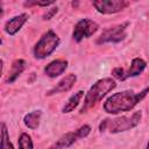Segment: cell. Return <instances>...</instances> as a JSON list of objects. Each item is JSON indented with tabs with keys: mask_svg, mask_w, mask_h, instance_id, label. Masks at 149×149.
Returning a JSON list of instances; mask_svg holds the SVG:
<instances>
[{
	"mask_svg": "<svg viewBox=\"0 0 149 149\" xmlns=\"http://www.w3.org/2000/svg\"><path fill=\"white\" fill-rule=\"evenodd\" d=\"M17 144H19V149H34V143H33L31 136L27 133H22L19 136Z\"/></svg>",
	"mask_w": 149,
	"mask_h": 149,
	"instance_id": "e0dca14e",
	"label": "cell"
},
{
	"mask_svg": "<svg viewBox=\"0 0 149 149\" xmlns=\"http://www.w3.org/2000/svg\"><path fill=\"white\" fill-rule=\"evenodd\" d=\"M146 149H149V141H148V143H147V147H146Z\"/></svg>",
	"mask_w": 149,
	"mask_h": 149,
	"instance_id": "44dd1931",
	"label": "cell"
},
{
	"mask_svg": "<svg viewBox=\"0 0 149 149\" xmlns=\"http://www.w3.org/2000/svg\"><path fill=\"white\" fill-rule=\"evenodd\" d=\"M41 118H42V111H40V109L33 111V112H30L23 116V123L27 128L34 130L40 126Z\"/></svg>",
	"mask_w": 149,
	"mask_h": 149,
	"instance_id": "9a60e30c",
	"label": "cell"
},
{
	"mask_svg": "<svg viewBox=\"0 0 149 149\" xmlns=\"http://www.w3.org/2000/svg\"><path fill=\"white\" fill-rule=\"evenodd\" d=\"M129 22H122L112 27L106 28L100 36L97 38V44H106V43H119L127 37V28Z\"/></svg>",
	"mask_w": 149,
	"mask_h": 149,
	"instance_id": "8992f818",
	"label": "cell"
},
{
	"mask_svg": "<svg viewBox=\"0 0 149 149\" xmlns=\"http://www.w3.org/2000/svg\"><path fill=\"white\" fill-rule=\"evenodd\" d=\"M68 65H69V62L66 59H55L48 63L43 71L47 77L56 78L65 72V70L68 69Z\"/></svg>",
	"mask_w": 149,
	"mask_h": 149,
	"instance_id": "8fae6325",
	"label": "cell"
},
{
	"mask_svg": "<svg viewBox=\"0 0 149 149\" xmlns=\"http://www.w3.org/2000/svg\"><path fill=\"white\" fill-rule=\"evenodd\" d=\"M99 29V24L88 19V17H84V19H80L73 27V30H72V38L74 42H81L85 38H88L91 37L92 35H94Z\"/></svg>",
	"mask_w": 149,
	"mask_h": 149,
	"instance_id": "52a82bcc",
	"label": "cell"
},
{
	"mask_svg": "<svg viewBox=\"0 0 149 149\" xmlns=\"http://www.w3.org/2000/svg\"><path fill=\"white\" fill-rule=\"evenodd\" d=\"M142 119V112L136 111L130 115H123L115 119H105L99 125V130L108 132L111 134H118L122 132H128L135 128Z\"/></svg>",
	"mask_w": 149,
	"mask_h": 149,
	"instance_id": "3957f363",
	"label": "cell"
},
{
	"mask_svg": "<svg viewBox=\"0 0 149 149\" xmlns=\"http://www.w3.org/2000/svg\"><path fill=\"white\" fill-rule=\"evenodd\" d=\"M149 93V86L140 92L133 90H125L109 95L104 102V111L108 114H119L122 112L132 111L140 101H142Z\"/></svg>",
	"mask_w": 149,
	"mask_h": 149,
	"instance_id": "6da1fadb",
	"label": "cell"
},
{
	"mask_svg": "<svg viewBox=\"0 0 149 149\" xmlns=\"http://www.w3.org/2000/svg\"><path fill=\"white\" fill-rule=\"evenodd\" d=\"M61 38L54 30L45 31L33 48V55L36 59H44L49 57L59 45Z\"/></svg>",
	"mask_w": 149,
	"mask_h": 149,
	"instance_id": "277c9868",
	"label": "cell"
},
{
	"mask_svg": "<svg viewBox=\"0 0 149 149\" xmlns=\"http://www.w3.org/2000/svg\"><path fill=\"white\" fill-rule=\"evenodd\" d=\"M92 6L98 13L108 15L122 12L129 6V2L126 0H95L92 2Z\"/></svg>",
	"mask_w": 149,
	"mask_h": 149,
	"instance_id": "ba28073f",
	"label": "cell"
},
{
	"mask_svg": "<svg viewBox=\"0 0 149 149\" xmlns=\"http://www.w3.org/2000/svg\"><path fill=\"white\" fill-rule=\"evenodd\" d=\"M91 130H92L91 126L83 125L78 129H76L74 132H69V133H65L64 135H62L48 149H66V148L71 147L73 143H76L79 139H84V137L88 136Z\"/></svg>",
	"mask_w": 149,
	"mask_h": 149,
	"instance_id": "5b68a950",
	"label": "cell"
},
{
	"mask_svg": "<svg viewBox=\"0 0 149 149\" xmlns=\"http://www.w3.org/2000/svg\"><path fill=\"white\" fill-rule=\"evenodd\" d=\"M29 15L27 13H21L19 15L13 16L12 19H9L3 27V30L6 34H8L9 36H14L15 34H17L21 28L24 26V23L28 21Z\"/></svg>",
	"mask_w": 149,
	"mask_h": 149,
	"instance_id": "9c48e42d",
	"label": "cell"
},
{
	"mask_svg": "<svg viewBox=\"0 0 149 149\" xmlns=\"http://www.w3.org/2000/svg\"><path fill=\"white\" fill-rule=\"evenodd\" d=\"M146 68H147V62L141 57H135L133 58L129 68L125 70V78L128 79V78L137 77L144 71Z\"/></svg>",
	"mask_w": 149,
	"mask_h": 149,
	"instance_id": "7c38bea8",
	"label": "cell"
},
{
	"mask_svg": "<svg viewBox=\"0 0 149 149\" xmlns=\"http://www.w3.org/2000/svg\"><path fill=\"white\" fill-rule=\"evenodd\" d=\"M0 149H15L13 143L9 140V134L6 123H1V146Z\"/></svg>",
	"mask_w": 149,
	"mask_h": 149,
	"instance_id": "2e32d148",
	"label": "cell"
},
{
	"mask_svg": "<svg viewBox=\"0 0 149 149\" xmlns=\"http://www.w3.org/2000/svg\"><path fill=\"white\" fill-rule=\"evenodd\" d=\"M55 1H27L24 2V6H40V7H48L54 6Z\"/></svg>",
	"mask_w": 149,
	"mask_h": 149,
	"instance_id": "d6986e66",
	"label": "cell"
},
{
	"mask_svg": "<svg viewBox=\"0 0 149 149\" xmlns=\"http://www.w3.org/2000/svg\"><path fill=\"white\" fill-rule=\"evenodd\" d=\"M77 81V76L74 73H69L66 74L64 78H62L52 88H50L45 94L47 95H54V94H58V93H64L70 91L73 85Z\"/></svg>",
	"mask_w": 149,
	"mask_h": 149,
	"instance_id": "30bf717a",
	"label": "cell"
},
{
	"mask_svg": "<svg viewBox=\"0 0 149 149\" xmlns=\"http://www.w3.org/2000/svg\"><path fill=\"white\" fill-rule=\"evenodd\" d=\"M115 87H116V83H115V79L113 78L107 77V78H101L97 80L86 92L84 97V102L79 109V113L83 114L87 112L90 108L95 106L102 98H105Z\"/></svg>",
	"mask_w": 149,
	"mask_h": 149,
	"instance_id": "7a4b0ae2",
	"label": "cell"
},
{
	"mask_svg": "<svg viewBox=\"0 0 149 149\" xmlns=\"http://www.w3.org/2000/svg\"><path fill=\"white\" fill-rule=\"evenodd\" d=\"M83 98H84V91H83V90H79V91H77L76 93H73V94L68 99V101L63 105V107H62V113L68 114V113H71L72 111H74V109L78 107V105L80 104V101H81Z\"/></svg>",
	"mask_w": 149,
	"mask_h": 149,
	"instance_id": "5bb4252c",
	"label": "cell"
},
{
	"mask_svg": "<svg viewBox=\"0 0 149 149\" xmlns=\"http://www.w3.org/2000/svg\"><path fill=\"white\" fill-rule=\"evenodd\" d=\"M26 68H27V62H26L24 59L19 58V59L13 61L10 71H9L8 77H7V79H6V83H8V84L14 83V81L20 77V74L26 70Z\"/></svg>",
	"mask_w": 149,
	"mask_h": 149,
	"instance_id": "4fadbf2b",
	"label": "cell"
},
{
	"mask_svg": "<svg viewBox=\"0 0 149 149\" xmlns=\"http://www.w3.org/2000/svg\"><path fill=\"white\" fill-rule=\"evenodd\" d=\"M57 12H58V7L57 6H54L52 8H50V9H48L44 14H43V20H50L55 14H57Z\"/></svg>",
	"mask_w": 149,
	"mask_h": 149,
	"instance_id": "ffe728a7",
	"label": "cell"
},
{
	"mask_svg": "<svg viewBox=\"0 0 149 149\" xmlns=\"http://www.w3.org/2000/svg\"><path fill=\"white\" fill-rule=\"evenodd\" d=\"M112 77H113V79H116V80H121V81L126 80V78H125V69L120 68V66L114 68L112 70Z\"/></svg>",
	"mask_w": 149,
	"mask_h": 149,
	"instance_id": "ac0fdd59",
	"label": "cell"
}]
</instances>
